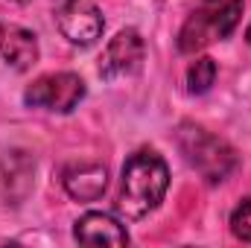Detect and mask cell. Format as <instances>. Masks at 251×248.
<instances>
[{
  "instance_id": "6da1fadb",
  "label": "cell",
  "mask_w": 251,
  "mask_h": 248,
  "mask_svg": "<svg viewBox=\"0 0 251 248\" xmlns=\"http://www.w3.org/2000/svg\"><path fill=\"white\" fill-rule=\"evenodd\" d=\"M170 187V170L167 161L155 152H134L123 167L120 178V196L117 210L126 219H143L149 216L167 196Z\"/></svg>"
},
{
  "instance_id": "7a4b0ae2",
  "label": "cell",
  "mask_w": 251,
  "mask_h": 248,
  "mask_svg": "<svg viewBox=\"0 0 251 248\" xmlns=\"http://www.w3.org/2000/svg\"><path fill=\"white\" fill-rule=\"evenodd\" d=\"M240 15H243V0H201L178 32V50L196 53L213 41L228 38L237 29Z\"/></svg>"
},
{
  "instance_id": "3957f363",
  "label": "cell",
  "mask_w": 251,
  "mask_h": 248,
  "mask_svg": "<svg viewBox=\"0 0 251 248\" xmlns=\"http://www.w3.org/2000/svg\"><path fill=\"white\" fill-rule=\"evenodd\" d=\"M178 149L184 152L187 164L193 170L201 173V178H207L210 184H219L228 178V173L237 167V155L234 149L219 140L216 134L204 131L201 125L181 123L178 128Z\"/></svg>"
},
{
  "instance_id": "277c9868",
  "label": "cell",
  "mask_w": 251,
  "mask_h": 248,
  "mask_svg": "<svg viewBox=\"0 0 251 248\" xmlns=\"http://www.w3.org/2000/svg\"><path fill=\"white\" fill-rule=\"evenodd\" d=\"M82 99H85V82L67 70L35 79L24 94V102L29 108H47V111H59V114H70Z\"/></svg>"
},
{
  "instance_id": "5b68a950",
  "label": "cell",
  "mask_w": 251,
  "mask_h": 248,
  "mask_svg": "<svg viewBox=\"0 0 251 248\" xmlns=\"http://www.w3.org/2000/svg\"><path fill=\"white\" fill-rule=\"evenodd\" d=\"M59 32L76 47H91L102 38L105 21L91 0H64L56 12Z\"/></svg>"
},
{
  "instance_id": "8992f818",
  "label": "cell",
  "mask_w": 251,
  "mask_h": 248,
  "mask_svg": "<svg viewBox=\"0 0 251 248\" xmlns=\"http://www.w3.org/2000/svg\"><path fill=\"white\" fill-rule=\"evenodd\" d=\"M143 59H146V44H143L140 32L137 29H120L108 41V47H105V53L100 59V76L105 82L134 76V73H140Z\"/></svg>"
},
{
  "instance_id": "52a82bcc",
  "label": "cell",
  "mask_w": 251,
  "mask_h": 248,
  "mask_svg": "<svg viewBox=\"0 0 251 248\" xmlns=\"http://www.w3.org/2000/svg\"><path fill=\"white\" fill-rule=\"evenodd\" d=\"M76 243L82 246H128V231L126 225H120L111 213H85L76 228H73Z\"/></svg>"
},
{
  "instance_id": "ba28073f",
  "label": "cell",
  "mask_w": 251,
  "mask_h": 248,
  "mask_svg": "<svg viewBox=\"0 0 251 248\" xmlns=\"http://www.w3.org/2000/svg\"><path fill=\"white\" fill-rule=\"evenodd\" d=\"M108 184V170L102 164H73L64 170V190L76 201H97Z\"/></svg>"
},
{
  "instance_id": "9c48e42d",
  "label": "cell",
  "mask_w": 251,
  "mask_h": 248,
  "mask_svg": "<svg viewBox=\"0 0 251 248\" xmlns=\"http://www.w3.org/2000/svg\"><path fill=\"white\" fill-rule=\"evenodd\" d=\"M0 56L15 70H29L38 62V38L24 26H0Z\"/></svg>"
},
{
  "instance_id": "30bf717a",
  "label": "cell",
  "mask_w": 251,
  "mask_h": 248,
  "mask_svg": "<svg viewBox=\"0 0 251 248\" xmlns=\"http://www.w3.org/2000/svg\"><path fill=\"white\" fill-rule=\"evenodd\" d=\"M213 82H216V62L213 59L201 56V59H196V62L190 64V70H187L190 94H207L213 88Z\"/></svg>"
},
{
  "instance_id": "8fae6325",
  "label": "cell",
  "mask_w": 251,
  "mask_h": 248,
  "mask_svg": "<svg viewBox=\"0 0 251 248\" xmlns=\"http://www.w3.org/2000/svg\"><path fill=\"white\" fill-rule=\"evenodd\" d=\"M251 198H243L240 201V207L234 210V216H231V231H234V237L237 240H243V243H251Z\"/></svg>"
},
{
  "instance_id": "7c38bea8",
  "label": "cell",
  "mask_w": 251,
  "mask_h": 248,
  "mask_svg": "<svg viewBox=\"0 0 251 248\" xmlns=\"http://www.w3.org/2000/svg\"><path fill=\"white\" fill-rule=\"evenodd\" d=\"M246 41H249V44H251V26H249V29H246Z\"/></svg>"
},
{
  "instance_id": "4fadbf2b",
  "label": "cell",
  "mask_w": 251,
  "mask_h": 248,
  "mask_svg": "<svg viewBox=\"0 0 251 248\" xmlns=\"http://www.w3.org/2000/svg\"><path fill=\"white\" fill-rule=\"evenodd\" d=\"M12 3H21V6H24V3H29V0H12Z\"/></svg>"
}]
</instances>
